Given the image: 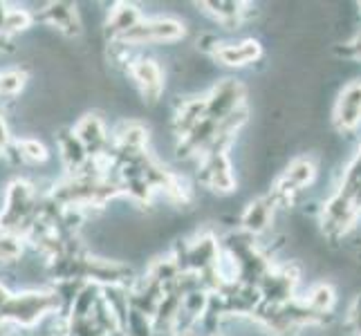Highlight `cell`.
<instances>
[{"label": "cell", "instance_id": "6da1fadb", "mask_svg": "<svg viewBox=\"0 0 361 336\" xmlns=\"http://www.w3.org/2000/svg\"><path fill=\"white\" fill-rule=\"evenodd\" d=\"M197 180H200L207 189L214 193L227 195L235 191V178L229 164V157L225 148H211L202 155L200 161V173H197Z\"/></svg>", "mask_w": 361, "mask_h": 336}, {"label": "cell", "instance_id": "7a4b0ae2", "mask_svg": "<svg viewBox=\"0 0 361 336\" xmlns=\"http://www.w3.org/2000/svg\"><path fill=\"white\" fill-rule=\"evenodd\" d=\"M186 34L184 25L176 18H151L142 20L140 25L121 36L123 43L130 45H144V43H176Z\"/></svg>", "mask_w": 361, "mask_h": 336}, {"label": "cell", "instance_id": "3957f363", "mask_svg": "<svg viewBox=\"0 0 361 336\" xmlns=\"http://www.w3.org/2000/svg\"><path fill=\"white\" fill-rule=\"evenodd\" d=\"M245 99V88L240 81L235 79H222L218 85H214V90L207 94V115L209 119L222 121L227 119L233 112H238Z\"/></svg>", "mask_w": 361, "mask_h": 336}, {"label": "cell", "instance_id": "277c9868", "mask_svg": "<svg viewBox=\"0 0 361 336\" xmlns=\"http://www.w3.org/2000/svg\"><path fill=\"white\" fill-rule=\"evenodd\" d=\"M334 126L341 132H353L361 126V81L348 83L334 106Z\"/></svg>", "mask_w": 361, "mask_h": 336}, {"label": "cell", "instance_id": "5b68a950", "mask_svg": "<svg viewBox=\"0 0 361 336\" xmlns=\"http://www.w3.org/2000/svg\"><path fill=\"white\" fill-rule=\"evenodd\" d=\"M211 54L218 63L227 68H245L263 56V47L254 39H245L238 43H218L211 49Z\"/></svg>", "mask_w": 361, "mask_h": 336}, {"label": "cell", "instance_id": "8992f818", "mask_svg": "<svg viewBox=\"0 0 361 336\" xmlns=\"http://www.w3.org/2000/svg\"><path fill=\"white\" fill-rule=\"evenodd\" d=\"M130 74L137 81V85H140L146 101L155 104L161 97V92H164V74H161V68L153 58H140L130 66Z\"/></svg>", "mask_w": 361, "mask_h": 336}, {"label": "cell", "instance_id": "52a82bcc", "mask_svg": "<svg viewBox=\"0 0 361 336\" xmlns=\"http://www.w3.org/2000/svg\"><path fill=\"white\" fill-rule=\"evenodd\" d=\"M274 204H276V200L269 195V197H256L254 202H249V206L245 209L243 213V229L247 233L252 235H258L263 233L269 222H271V213H274Z\"/></svg>", "mask_w": 361, "mask_h": 336}, {"label": "cell", "instance_id": "ba28073f", "mask_svg": "<svg viewBox=\"0 0 361 336\" xmlns=\"http://www.w3.org/2000/svg\"><path fill=\"white\" fill-rule=\"evenodd\" d=\"M207 97L202 99H184L178 115H176V132L180 137H186L191 130H195L207 119Z\"/></svg>", "mask_w": 361, "mask_h": 336}, {"label": "cell", "instance_id": "9c48e42d", "mask_svg": "<svg viewBox=\"0 0 361 336\" xmlns=\"http://www.w3.org/2000/svg\"><path fill=\"white\" fill-rule=\"evenodd\" d=\"M202 7H207L209 14L227 30H233L247 11V9H243L245 7L243 3H202Z\"/></svg>", "mask_w": 361, "mask_h": 336}, {"label": "cell", "instance_id": "30bf717a", "mask_svg": "<svg viewBox=\"0 0 361 336\" xmlns=\"http://www.w3.org/2000/svg\"><path fill=\"white\" fill-rule=\"evenodd\" d=\"M334 301H337V296H334V290L330 287V285L326 282H321V285H314L312 290H310L307 298H305V307L312 309L314 314L323 316V314H328L330 309L334 307Z\"/></svg>", "mask_w": 361, "mask_h": 336}, {"label": "cell", "instance_id": "8fae6325", "mask_svg": "<svg viewBox=\"0 0 361 336\" xmlns=\"http://www.w3.org/2000/svg\"><path fill=\"white\" fill-rule=\"evenodd\" d=\"M144 18L140 16V11H137L135 5H119L117 9H113V14H110V20L108 25L113 27L119 36L128 34L135 25H140Z\"/></svg>", "mask_w": 361, "mask_h": 336}, {"label": "cell", "instance_id": "7c38bea8", "mask_svg": "<svg viewBox=\"0 0 361 336\" xmlns=\"http://www.w3.org/2000/svg\"><path fill=\"white\" fill-rule=\"evenodd\" d=\"M77 135H79V139H81L83 144H97V142L104 137V126H102V121H99L97 117L90 115V117H85V119L79 123Z\"/></svg>", "mask_w": 361, "mask_h": 336}, {"label": "cell", "instance_id": "4fadbf2b", "mask_svg": "<svg viewBox=\"0 0 361 336\" xmlns=\"http://www.w3.org/2000/svg\"><path fill=\"white\" fill-rule=\"evenodd\" d=\"M355 186H361V146H359L357 155L353 157L350 166H348V170H345L341 189H355Z\"/></svg>", "mask_w": 361, "mask_h": 336}, {"label": "cell", "instance_id": "5bb4252c", "mask_svg": "<svg viewBox=\"0 0 361 336\" xmlns=\"http://www.w3.org/2000/svg\"><path fill=\"white\" fill-rule=\"evenodd\" d=\"M121 144L126 148H133V151H140V148L146 144V130L140 126L126 128V132L121 135Z\"/></svg>", "mask_w": 361, "mask_h": 336}, {"label": "cell", "instance_id": "9a60e30c", "mask_svg": "<svg viewBox=\"0 0 361 336\" xmlns=\"http://www.w3.org/2000/svg\"><path fill=\"white\" fill-rule=\"evenodd\" d=\"M20 85H23L20 74H5V77H0V90L3 92H16Z\"/></svg>", "mask_w": 361, "mask_h": 336}, {"label": "cell", "instance_id": "2e32d148", "mask_svg": "<svg viewBox=\"0 0 361 336\" xmlns=\"http://www.w3.org/2000/svg\"><path fill=\"white\" fill-rule=\"evenodd\" d=\"M23 151H25V155H27L30 159H39V161H43L47 155H45V148L39 144V142H23Z\"/></svg>", "mask_w": 361, "mask_h": 336}, {"label": "cell", "instance_id": "e0dca14e", "mask_svg": "<svg viewBox=\"0 0 361 336\" xmlns=\"http://www.w3.org/2000/svg\"><path fill=\"white\" fill-rule=\"evenodd\" d=\"M18 254V244L14 240H0V258H14Z\"/></svg>", "mask_w": 361, "mask_h": 336}, {"label": "cell", "instance_id": "ac0fdd59", "mask_svg": "<svg viewBox=\"0 0 361 336\" xmlns=\"http://www.w3.org/2000/svg\"><path fill=\"white\" fill-rule=\"evenodd\" d=\"M7 25H9V27H14V30H23L25 25H27V16L20 14V11H14V14L9 16Z\"/></svg>", "mask_w": 361, "mask_h": 336}, {"label": "cell", "instance_id": "d6986e66", "mask_svg": "<svg viewBox=\"0 0 361 336\" xmlns=\"http://www.w3.org/2000/svg\"><path fill=\"white\" fill-rule=\"evenodd\" d=\"M176 336H195V334H193L189 328H184V330H178V332H176Z\"/></svg>", "mask_w": 361, "mask_h": 336}]
</instances>
